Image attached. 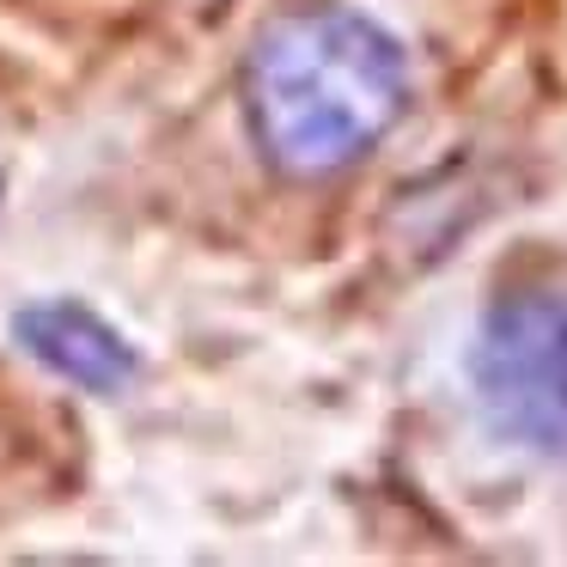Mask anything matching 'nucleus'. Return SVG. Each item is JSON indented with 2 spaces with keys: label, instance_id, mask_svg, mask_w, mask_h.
Listing matches in <instances>:
<instances>
[{
  "label": "nucleus",
  "instance_id": "nucleus-2",
  "mask_svg": "<svg viewBox=\"0 0 567 567\" xmlns=\"http://www.w3.org/2000/svg\"><path fill=\"white\" fill-rule=\"evenodd\" d=\"M470 379L506 440L567 457V293H518L494 306Z\"/></svg>",
  "mask_w": 567,
  "mask_h": 567
},
{
  "label": "nucleus",
  "instance_id": "nucleus-1",
  "mask_svg": "<svg viewBox=\"0 0 567 567\" xmlns=\"http://www.w3.org/2000/svg\"><path fill=\"white\" fill-rule=\"evenodd\" d=\"M409 68L384 25L348 7L275 19L245 62V116L257 147L293 177H330L391 135Z\"/></svg>",
  "mask_w": 567,
  "mask_h": 567
},
{
  "label": "nucleus",
  "instance_id": "nucleus-3",
  "mask_svg": "<svg viewBox=\"0 0 567 567\" xmlns=\"http://www.w3.org/2000/svg\"><path fill=\"white\" fill-rule=\"evenodd\" d=\"M13 336L55 372V379L80 384V391H123L135 379V348L111 330L92 306L80 299H38L13 318Z\"/></svg>",
  "mask_w": 567,
  "mask_h": 567
}]
</instances>
